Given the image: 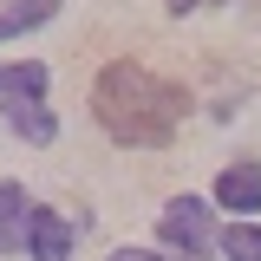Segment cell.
Wrapping results in <instances>:
<instances>
[{
  "label": "cell",
  "mask_w": 261,
  "mask_h": 261,
  "mask_svg": "<svg viewBox=\"0 0 261 261\" xmlns=\"http://www.w3.org/2000/svg\"><path fill=\"white\" fill-rule=\"evenodd\" d=\"M92 111H98V124L111 130L118 144L157 150V144L176 137L183 92H176L170 79H157L150 65H137V59H111L98 72V85H92Z\"/></svg>",
  "instance_id": "6da1fadb"
},
{
  "label": "cell",
  "mask_w": 261,
  "mask_h": 261,
  "mask_svg": "<svg viewBox=\"0 0 261 261\" xmlns=\"http://www.w3.org/2000/svg\"><path fill=\"white\" fill-rule=\"evenodd\" d=\"M46 65L39 59H13V65H0V111H7V124L13 130H27L33 144H53V118H46Z\"/></svg>",
  "instance_id": "7a4b0ae2"
},
{
  "label": "cell",
  "mask_w": 261,
  "mask_h": 261,
  "mask_svg": "<svg viewBox=\"0 0 261 261\" xmlns=\"http://www.w3.org/2000/svg\"><path fill=\"white\" fill-rule=\"evenodd\" d=\"M157 228H163L170 248H183V261H202V255H209V209H202L196 196H176V202L163 209Z\"/></svg>",
  "instance_id": "3957f363"
},
{
  "label": "cell",
  "mask_w": 261,
  "mask_h": 261,
  "mask_svg": "<svg viewBox=\"0 0 261 261\" xmlns=\"http://www.w3.org/2000/svg\"><path fill=\"white\" fill-rule=\"evenodd\" d=\"M27 248H33V261H65L72 255V222L59 209H33L27 216Z\"/></svg>",
  "instance_id": "277c9868"
},
{
  "label": "cell",
  "mask_w": 261,
  "mask_h": 261,
  "mask_svg": "<svg viewBox=\"0 0 261 261\" xmlns=\"http://www.w3.org/2000/svg\"><path fill=\"white\" fill-rule=\"evenodd\" d=\"M216 202L222 209H261V163H228L216 176Z\"/></svg>",
  "instance_id": "5b68a950"
},
{
  "label": "cell",
  "mask_w": 261,
  "mask_h": 261,
  "mask_svg": "<svg viewBox=\"0 0 261 261\" xmlns=\"http://www.w3.org/2000/svg\"><path fill=\"white\" fill-rule=\"evenodd\" d=\"M27 190L20 183H0V255H13L20 242H27Z\"/></svg>",
  "instance_id": "8992f818"
},
{
  "label": "cell",
  "mask_w": 261,
  "mask_h": 261,
  "mask_svg": "<svg viewBox=\"0 0 261 261\" xmlns=\"http://www.w3.org/2000/svg\"><path fill=\"white\" fill-rule=\"evenodd\" d=\"M53 13H59V0H13V7H0V39L39 27V20H53Z\"/></svg>",
  "instance_id": "52a82bcc"
},
{
  "label": "cell",
  "mask_w": 261,
  "mask_h": 261,
  "mask_svg": "<svg viewBox=\"0 0 261 261\" xmlns=\"http://www.w3.org/2000/svg\"><path fill=\"white\" fill-rule=\"evenodd\" d=\"M222 255L228 261H261V228L255 222H228L222 228Z\"/></svg>",
  "instance_id": "ba28073f"
},
{
  "label": "cell",
  "mask_w": 261,
  "mask_h": 261,
  "mask_svg": "<svg viewBox=\"0 0 261 261\" xmlns=\"http://www.w3.org/2000/svg\"><path fill=\"white\" fill-rule=\"evenodd\" d=\"M111 261H163V255H150V248H118Z\"/></svg>",
  "instance_id": "9c48e42d"
},
{
  "label": "cell",
  "mask_w": 261,
  "mask_h": 261,
  "mask_svg": "<svg viewBox=\"0 0 261 261\" xmlns=\"http://www.w3.org/2000/svg\"><path fill=\"white\" fill-rule=\"evenodd\" d=\"M170 7H176V13H190V7H209V0H170Z\"/></svg>",
  "instance_id": "30bf717a"
}]
</instances>
